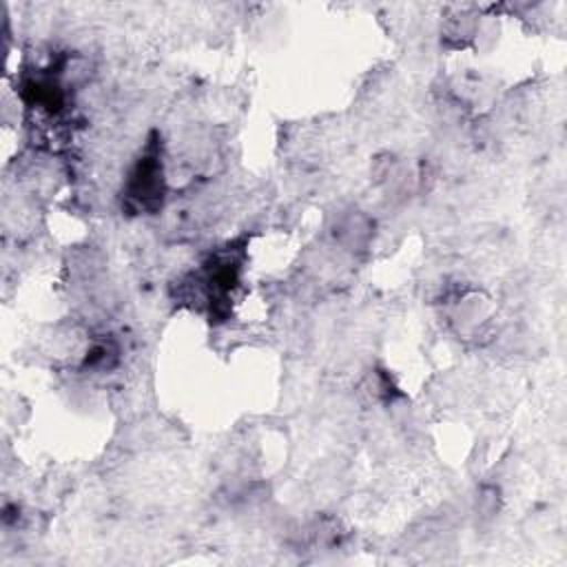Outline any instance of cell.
I'll return each mask as SVG.
<instances>
[{
	"label": "cell",
	"mask_w": 567,
	"mask_h": 567,
	"mask_svg": "<svg viewBox=\"0 0 567 567\" xmlns=\"http://www.w3.org/2000/svg\"><path fill=\"white\" fill-rule=\"evenodd\" d=\"M126 197L144 210H155L164 197V173L157 142H151L128 175Z\"/></svg>",
	"instance_id": "6da1fadb"
}]
</instances>
